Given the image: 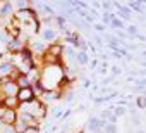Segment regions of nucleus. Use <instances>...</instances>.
Instances as JSON below:
<instances>
[{
    "label": "nucleus",
    "mask_w": 146,
    "mask_h": 133,
    "mask_svg": "<svg viewBox=\"0 0 146 133\" xmlns=\"http://www.w3.org/2000/svg\"><path fill=\"white\" fill-rule=\"evenodd\" d=\"M17 100H19V104L21 105H24V104H29V102H33V100H36L38 97H36V93H35V90L31 88V87H28V88H19V92H17Z\"/></svg>",
    "instance_id": "obj_1"
},
{
    "label": "nucleus",
    "mask_w": 146,
    "mask_h": 133,
    "mask_svg": "<svg viewBox=\"0 0 146 133\" xmlns=\"http://www.w3.org/2000/svg\"><path fill=\"white\" fill-rule=\"evenodd\" d=\"M19 118V111H7L4 112L2 119H0V124H5V126H14V123L17 121Z\"/></svg>",
    "instance_id": "obj_2"
},
{
    "label": "nucleus",
    "mask_w": 146,
    "mask_h": 133,
    "mask_svg": "<svg viewBox=\"0 0 146 133\" xmlns=\"http://www.w3.org/2000/svg\"><path fill=\"white\" fill-rule=\"evenodd\" d=\"M0 88H2V92H4L5 97H16L17 92H19V87L16 85V81H7L4 85H0Z\"/></svg>",
    "instance_id": "obj_3"
},
{
    "label": "nucleus",
    "mask_w": 146,
    "mask_h": 133,
    "mask_svg": "<svg viewBox=\"0 0 146 133\" xmlns=\"http://www.w3.org/2000/svg\"><path fill=\"white\" fill-rule=\"evenodd\" d=\"M14 14V4L12 2H2L0 4V19H5V17H11Z\"/></svg>",
    "instance_id": "obj_4"
},
{
    "label": "nucleus",
    "mask_w": 146,
    "mask_h": 133,
    "mask_svg": "<svg viewBox=\"0 0 146 133\" xmlns=\"http://www.w3.org/2000/svg\"><path fill=\"white\" fill-rule=\"evenodd\" d=\"M4 107H5L7 111H19L21 104H19L17 97H5V100H4Z\"/></svg>",
    "instance_id": "obj_5"
},
{
    "label": "nucleus",
    "mask_w": 146,
    "mask_h": 133,
    "mask_svg": "<svg viewBox=\"0 0 146 133\" xmlns=\"http://www.w3.org/2000/svg\"><path fill=\"white\" fill-rule=\"evenodd\" d=\"M16 85H17L19 88H28V87H31V80H29L28 75H21V76L16 80Z\"/></svg>",
    "instance_id": "obj_6"
},
{
    "label": "nucleus",
    "mask_w": 146,
    "mask_h": 133,
    "mask_svg": "<svg viewBox=\"0 0 146 133\" xmlns=\"http://www.w3.org/2000/svg\"><path fill=\"white\" fill-rule=\"evenodd\" d=\"M41 38H43L45 42L53 43V42H55V31H53V30H50V28H46V30L41 33Z\"/></svg>",
    "instance_id": "obj_7"
},
{
    "label": "nucleus",
    "mask_w": 146,
    "mask_h": 133,
    "mask_svg": "<svg viewBox=\"0 0 146 133\" xmlns=\"http://www.w3.org/2000/svg\"><path fill=\"white\" fill-rule=\"evenodd\" d=\"M12 128H14V133H24V131H26V128H28V124H26L23 119H19V118H17V121L14 123V126H12Z\"/></svg>",
    "instance_id": "obj_8"
},
{
    "label": "nucleus",
    "mask_w": 146,
    "mask_h": 133,
    "mask_svg": "<svg viewBox=\"0 0 146 133\" xmlns=\"http://www.w3.org/2000/svg\"><path fill=\"white\" fill-rule=\"evenodd\" d=\"M76 60H78L79 64H83V66H84V64H88V54H86L84 50H81V52L76 55Z\"/></svg>",
    "instance_id": "obj_9"
},
{
    "label": "nucleus",
    "mask_w": 146,
    "mask_h": 133,
    "mask_svg": "<svg viewBox=\"0 0 146 133\" xmlns=\"http://www.w3.org/2000/svg\"><path fill=\"white\" fill-rule=\"evenodd\" d=\"M136 104H137L139 109H146V97H143V95L137 97V99H136Z\"/></svg>",
    "instance_id": "obj_10"
},
{
    "label": "nucleus",
    "mask_w": 146,
    "mask_h": 133,
    "mask_svg": "<svg viewBox=\"0 0 146 133\" xmlns=\"http://www.w3.org/2000/svg\"><path fill=\"white\" fill-rule=\"evenodd\" d=\"M103 128H105V133H117V128H115V124H105Z\"/></svg>",
    "instance_id": "obj_11"
},
{
    "label": "nucleus",
    "mask_w": 146,
    "mask_h": 133,
    "mask_svg": "<svg viewBox=\"0 0 146 133\" xmlns=\"http://www.w3.org/2000/svg\"><path fill=\"white\" fill-rule=\"evenodd\" d=\"M40 130H41V126H28L24 133H40Z\"/></svg>",
    "instance_id": "obj_12"
},
{
    "label": "nucleus",
    "mask_w": 146,
    "mask_h": 133,
    "mask_svg": "<svg viewBox=\"0 0 146 133\" xmlns=\"http://www.w3.org/2000/svg\"><path fill=\"white\" fill-rule=\"evenodd\" d=\"M78 133H84V131H78Z\"/></svg>",
    "instance_id": "obj_13"
}]
</instances>
